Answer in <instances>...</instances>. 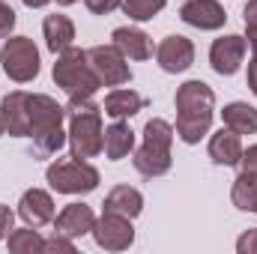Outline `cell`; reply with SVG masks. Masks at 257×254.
I'll use <instances>...</instances> for the list:
<instances>
[{
	"label": "cell",
	"mask_w": 257,
	"mask_h": 254,
	"mask_svg": "<svg viewBox=\"0 0 257 254\" xmlns=\"http://www.w3.org/2000/svg\"><path fill=\"white\" fill-rule=\"evenodd\" d=\"M212 90L203 81H189L177 90V135L186 144H197L212 123Z\"/></svg>",
	"instance_id": "obj_1"
},
{
	"label": "cell",
	"mask_w": 257,
	"mask_h": 254,
	"mask_svg": "<svg viewBox=\"0 0 257 254\" xmlns=\"http://www.w3.org/2000/svg\"><path fill=\"white\" fill-rule=\"evenodd\" d=\"M27 111H30V135L33 138V150L36 156H51L63 147V108L51 99V96H30L27 99Z\"/></svg>",
	"instance_id": "obj_2"
},
{
	"label": "cell",
	"mask_w": 257,
	"mask_h": 254,
	"mask_svg": "<svg viewBox=\"0 0 257 254\" xmlns=\"http://www.w3.org/2000/svg\"><path fill=\"white\" fill-rule=\"evenodd\" d=\"M72 129V156L75 159H93L96 153L105 150V135H102V108L93 105L90 99H72L66 108Z\"/></svg>",
	"instance_id": "obj_3"
},
{
	"label": "cell",
	"mask_w": 257,
	"mask_h": 254,
	"mask_svg": "<svg viewBox=\"0 0 257 254\" xmlns=\"http://www.w3.org/2000/svg\"><path fill=\"white\" fill-rule=\"evenodd\" d=\"M54 81H57V87H63L69 93V99H90L102 87L93 66L87 63V51H78V48L60 51V57L54 63Z\"/></svg>",
	"instance_id": "obj_4"
},
{
	"label": "cell",
	"mask_w": 257,
	"mask_h": 254,
	"mask_svg": "<svg viewBox=\"0 0 257 254\" xmlns=\"http://www.w3.org/2000/svg\"><path fill=\"white\" fill-rule=\"evenodd\" d=\"M171 141L174 129L165 120H150L144 129V147L135 153V168L144 177H162L171 171Z\"/></svg>",
	"instance_id": "obj_5"
},
{
	"label": "cell",
	"mask_w": 257,
	"mask_h": 254,
	"mask_svg": "<svg viewBox=\"0 0 257 254\" xmlns=\"http://www.w3.org/2000/svg\"><path fill=\"white\" fill-rule=\"evenodd\" d=\"M48 183H51V189L63 191V194H84V191H93L99 186V171L75 156L57 159L48 168Z\"/></svg>",
	"instance_id": "obj_6"
},
{
	"label": "cell",
	"mask_w": 257,
	"mask_h": 254,
	"mask_svg": "<svg viewBox=\"0 0 257 254\" xmlns=\"http://www.w3.org/2000/svg\"><path fill=\"white\" fill-rule=\"evenodd\" d=\"M0 63H3V72H6L12 81L24 84V81H33V78L39 75V51H36L33 39L15 36V39H9V42L3 45Z\"/></svg>",
	"instance_id": "obj_7"
},
{
	"label": "cell",
	"mask_w": 257,
	"mask_h": 254,
	"mask_svg": "<svg viewBox=\"0 0 257 254\" xmlns=\"http://www.w3.org/2000/svg\"><path fill=\"white\" fill-rule=\"evenodd\" d=\"M87 63L93 66L96 78L105 84V87H120L132 78L128 72V63L123 57V51L117 45H96L87 51Z\"/></svg>",
	"instance_id": "obj_8"
},
{
	"label": "cell",
	"mask_w": 257,
	"mask_h": 254,
	"mask_svg": "<svg viewBox=\"0 0 257 254\" xmlns=\"http://www.w3.org/2000/svg\"><path fill=\"white\" fill-rule=\"evenodd\" d=\"M93 236H96V242H99L102 248H108V251H123V248L132 245V239H135L132 218L117 215V212H105V215L96 221Z\"/></svg>",
	"instance_id": "obj_9"
},
{
	"label": "cell",
	"mask_w": 257,
	"mask_h": 254,
	"mask_svg": "<svg viewBox=\"0 0 257 254\" xmlns=\"http://www.w3.org/2000/svg\"><path fill=\"white\" fill-rule=\"evenodd\" d=\"M245 48L248 42L242 36H224V39H215L212 48H209V63L218 75H233L242 57H245Z\"/></svg>",
	"instance_id": "obj_10"
},
{
	"label": "cell",
	"mask_w": 257,
	"mask_h": 254,
	"mask_svg": "<svg viewBox=\"0 0 257 254\" xmlns=\"http://www.w3.org/2000/svg\"><path fill=\"white\" fill-rule=\"evenodd\" d=\"M180 18L192 27H200V30H218L227 21L224 9L215 0H186L180 9Z\"/></svg>",
	"instance_id": "obj_11"
},
{
	"label": "cell",
	"mask_w": 257,
	"mask_h": 254,
	"mask_svg": "<svg viewBox=\"0 0 257 254\" xmlns=\"http://www.w3.org/2000/svg\"><path fill=\"white\" fill-rule=\"evenodd\" d=\"M156 57H159V66H162L165 72H183V69H189L192 60H194V45L186 36H168V39L159 45Z\"/></svg>",
	"instance_id": "obj_12"
},
{
	"label": "cell",
	"mask_w": 257,
	"mask_h": 254,
	"mask_svg": "<svg viewBox=\"0 0 257 254\" xmlns=\"http://www.w3.org/2000/svg\"><path fill=\"white\" fill-rule=\"evenodd\" d=\"M27 99L30 93H9L0 105V114H3V123L9 135H18V138H27L30 135V111H27Z\"/></svg>",
	"instance_id": "obj_13"
},
{
	"label": "cell",
	"mask_w": 257,
	"mask_h": 254,
	"mask_svg": "<svg viewBox=\"0 0 257 254\" xmlns=\"http://www.w3.org/2000/svg\"><path fill=\"white\" fill-rule=\"evenodd\" d=\"M93 227H96L93 209L84 206V203H69L54 221V233H60V236H84Z\"/></svg>",
	"instance_id": "obj_14"
},
{
	"label": "cell",
	"mask_w": 257,
	"mask_h": 254,
	"mask_svg": "<svg viewBox=\"0 0 257 254\" xmlns=\"http://www.w3.org/2000/svg\"><path fill=\"white\" fill-rule=\"evenodd\" d=\"M18 215L30 227L48 224L54 218V200H51V194H45V191H39V189H30L21 197V203H18Z\"/></svg>",
	"instance_id": "obj_15"
},
{
	"label": "cell",
	"mask_w": 257,
	"mask_h": 254,
	"mask_svg": "<svg viewBox=\"0 0 257 254\" xmlns=\"http://www.w3.org/2000/svg\"><path fill=\"white\" fill-rule=\"evenodd\" d=\"M209 159L215 162V165H224V168H230V165H236L239 159H242V144H239V135L233 132V129H221L218 135H212V141H209Z\"/></svg>",
	"instance_id": "obj_16"
},
{
	"label": "cell",
	"mask_w": 257,
	"mask_h": 254,
	"mask_svg": "<svg viewBox=\"0 0 257 254\" xmlns=\"http://www.w3.org/2000/svg\"><path fill=\"white\" fill-rule=\"evenodd\" d=\"M114 45L123 51V57H132V60L153 57V39L144 30H135V27H117L114 30Z\"/></svg>",
	"instance_id": "obj_17"
},
{
	"label": "cell",
	"mask_w": 257,
	"mask_h": 254,
	"mask_svg": "<svg viewBox=\"0 0 257 254\" xmlns=\"http://www.w3.org/2000/svg\"><path fill=\"white\" fill-rule=\"evenodd\" d=\"M42 30H45V42H48V48L54 54L66 51L72 45V39H75V24L66 15H48L45 24H42Z\"/></svg>",
	"instance_id": "obj_18"
},
{
	"label": "cell",
	"mask_w": 257,
	"mask_h": 254,
	"mask_svg": "<svg viewBox=\"0 0 257 254\" xmlns=\"http://www.w3.org/2000/svg\"><path fill=\"white\" fill-rule=\"evenodd\" d=\"M144 206V197L138 189H128V186H117L105 197V212H117V215H126V218H135Z\"/></svg>",
	"instance_id": "obj_19"
},
{
	"label": "cell",
	"mask_w": 257,
	"mask_h": 254,
	"mask_svg": "<svg viewBox=\"0 0 257 254\" xmlns=\"http://www.w3.org/2000/svg\"><path fill=\"white\" fill-rule=\"evenodd\" d=\"M102 111H105L108 117H114V120L132 117V114H138V111H141V96H138L135 90H114V93H108V96H105Z\"/></svg>",
	"instance_id": "obj_20"
},
{
	"label": "cell",
	"mask_w": 257,
	"mask_h": 254,
	"mask_svg": "<svg viewBox=\"0 0 257 254\" xmlns=\"http://www.w3.org/2000/svg\"><path fill=\"white\" fill-rule=\"evenodd\" d=\"M135 147V132L126 126V123H114V126L105 132V156L111 159V162H117V159H123L128 156V150Z\"/></svg>",
	"instance_id": "obj_21"
},
{
	"label": "cell",
	"mask_w": 257,
	"mask_h": 254,
	"mask_svg": "<svg viewBox=\"0 0 257 254\" xmlns=\"http://www.w3.org/2000/svg\"><path fill=\"white\" fill-rule=\"evenodd\" d=\"M224 126L236 135H254L257 132V111L245 102H233L224 108Z\"/></svg>",
	"instance_id": "obj_22"
},
{
	"label": "cell",
	"mask_w": 257,
	"mask_h": 254,
	"mask_svg": "<svg viewBox=\"0 0 257 254\" xmlns=\"http://www.w3.org/2000/svg\"><path fill=\"white\" fill-rule=\"evenodd\" d=\"M233 206L245 209V212H254L257 209V174L254 171H242L233 183Z\"/></svg>",
	"instance_id": "obj_23"
},
{
	"label": "cell",
	"mask_w": 257,
	"mask_h": 254,
	"mask_svg": "<svg viewBox=\"0 0 257 254\" xmlns=\"http://www.w3.org/2000/svg\"><path fill=\"white\" fill-rule=\"evenodd\" d=\"M9 251H15V254L45 251V242L39 239L36 230H12V233H9Z\"/></svg>",
	"instance_id": "obj_24"
},
{
	"label": "cell",
	"mask_w": 257,
	"mask_h": 254,
	"mask_svg": "<svg viewBox=\"0 0 257 254\" xmlns=\"http://www.w3.org/2000/svg\"><path fill=\"white\" fill-rule=\"evenodd\" d=\"M123 9L135 21H150L156 12L165 9V0H123Z\"/></svg>",
	"instance_id": "obj_25"
},
{
	"label": "cell",
	"mask_w": 257,
	"mask_h": 254,
	"mask_svg": "<svg viewBox=\"0 0 257 254\" xmlns=\"http://www.w3.org/2000/svg\"><path fill=\"white\" fill-rule=\"evenodd\" d=\"M12 27H15V12H12V6H9V3H3V0H0V39H3V36H9V33H12Z\"/></svg>",
	"instance_id": "obj_26"
},
{
	"label": "cell",
	"mask_w": 257,
	"mask_h": 254,
	"mask_svg": "<svg viewBox=\"0 0 257 254\" xmlns=\"http://www.w3.org/2000/svg\"><path fill=\"white\" fill-rule=\"evenodd\" d=\"M248 42L254 48V57L248 63V87H251V93H257V30H248Z\"/></svg>",
	"instance_id": "obj_27"
},
{
	"label": "cell",
	"mask_w": 257,
	"mask_h": 254,
	"mask_svg": "<svg viewBox=\"0 0 257 254\" xmlns=\"http://www.w3.org/2000/svg\"><path fill=\"white\" fill-rule=\"evenodd\" d=\"M84 3H87V9H90V12H96V15H108V12H111V9H117L123 0H84Z\"/></svg>",
	"instance_id": "obj_28"
},
{
	"label": "cell",
	"mask_w": 257,
	"mask_h": 254,
	"mask_svg": "<svg viewBox=\"0 0 257 254\" xmlns=\"http://www.w3.org/2000/svg\"><path fill=\"white\" fill-rule=\"evenodd\" d=\"M236 248H239L242 254H254L257 251V230H248V233L236 242Z\"/></svg>",
	"instance_id": "obj_29"
},
{
	"label": "cell",
	"mask_w": 257,
	"mask_h": 254,
	"mask_svg": "<svg viewBox=\"0 0 257 254\" xmlns=\"http://www.w3.org/2000/svg\"><path fill=\"white\" fill-rule=\"evenodd\" d=\"M12 230V209L9 206H0V239H6Z\"/></svg>",
	"instance_id": "obj_30"
},
{
	"label": "cell",
	"mask_w": 257,
	"mask_h": 254,
	"mask_svg": "<svg viewBox=\"0 0 257 254\" xmlns=\"http://www.w3.org/2000/svg\"><path fill=\"white\" fill-rule=\"evenodd\" d=\"M239 162H242V171H254V174H257V144H254V147H248V150L242 153V159H239Z\"/></svg>",
	"instance_id": "obj_31"
},
{
	"label": "cell",
	"mask_w": 257,
	"mask_h": 254,
	"mask_svg": "<svg viewBox=\"0 0 257 254\" xmlns=\"http://www.w3.org/2000/svg\"><path fill=\"white\" fill-rule=\"evenodd\" d=\"M45 251H69V254H72V251H75V245H72L69 239H60V233H57L51 242H45Z\"/></svg>",
	"instance_id": "obj_32"
},
{
	"label": "cell",
	"mask_w": 257,
	"mask_h": 254,
	"mask_svg": "<svg viewBox=\"0 0 257 254\" xmlns=\"http://www.w3.org/2000/svg\"><path fill=\"white\" fill-rule=\"evenodd\" d=\"M245 27L257 30V0H248V6H245Z\"/></svg>",
	"instance_id": "obj_33"
},
{
	"label": "cell",
	"mask_w": 257,
	"mask_h": 254,
	"mask_svg": "<svg viewBox=\"0 0 257 254\" xmlns=\"http://www.w3.org/2000/svg\"><path fill=\"white\" fill-rule=\"evenodd\" d=\"M24 3H27V6H33V9H36V6H45V3H48V0H24Z\"/></svg>",
	"instance_id": "obj_34"
},
{
	"label": "cell",
	"mask_w": 257,
	"mask_h": 254,
	"mask_svg": "<svg viewBox=\"0 0 257 254\" xmlns=\"http://www.w3.org/2000/svg\"><path fill=\"white\" fill-rule=\"evenodd\" d=\"M3 132H6V123H3V114H0V135H3Z\"/></svg>",
	"instance_id": "obj_35"
},
{
	"label": "cell",
	"mask_w": 257,
	"mask_h": 254,
	"mask_svg": "<svg viewBox=\"0 0 257 254\" xmlns=\"http://www.w3.org/2000/svg\"><path fill=\"white\" fill-rule=\"evenodd\" d=\"M57 3H63V6H69V3H75V0H57Z\"/></svg>",
	"instance_id": "obj_36"
},
{
	"label": "cell",
	"mask_w": 257,
	"mask_h": 254,
	"mask_svg": "<svg viewBox=\"0 0 257 254\" xmlns=\"http://www.w3.org/2000/svg\"><path fill=\"white\" fill-rule=\"evenodd\" d=\"M254 212H257V209H254Z\"/></svg>",
	"instance_id": "obj_37"
}]
</instances>
